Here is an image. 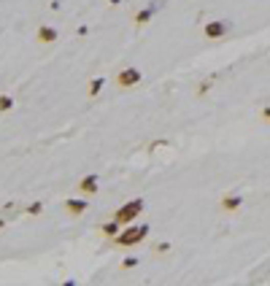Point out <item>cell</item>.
<instances>
[{
    "label": "cell",
    "instance_id": "6da1fadb",
    "mask_svg": "<svg viewBox=\"0 0 270 286\" xmlns=\"http://www.w3.org/2000/svg\"><path fill=\"white\" fill-rule=\"evenodd\" d=\"M114 237H117V246H135V243H141V241H146V237H149V227L141 224V227L124 230V232L114 235Z\"/></svg>",
    "mask_w": 270,
    "mask_h": 286
},
{
    "label": "cell",
    "instance_id": "7a4b0ae2",
    "mask_svg": "<svg viewBox=\"0 0 270 286\" xmlns=\"http://www.w3.org/2000/svg\"><path fill=\"white\" fill-rule=\"evenodd\" d=\"M143 211V200H132V203H127V205H122L117 213H114V222H117L119 227L122 224H130L135 216H138Z\"/></svg>",
    "mask_w": 270,
    "mask_h": 286
},
{
    "label": "cell",
    "instance_id": "3957f363",
    "mask_svg": "<svg viewBox=\"0 0 270 286\" xmlns=\"http://www.w3.org/2000/svg\"><path fill=\"white\" fill-rule=\"evenodd\" d=\"M230 33V22H208L206 25V30H202V35L206 38H211V41H216V38H221V35H227Z\"/></svg>",
    "mask_w": 270,
    "mask_h": 286
},
{
    "label": "cell",
    "instance_id": "277c9868",
    "mask_svg": "<svg viewBox=\"0 0 270 286\" xmlns=\"http://www.w3.org/2000/svg\"><path fill=\"white\" fill-rule=\"evenodd\" d=\"M117 84L122 89H127V87H135V84H141V70H135V68H127V70H122L117 76Z\"/></svg>",
    "mask_w": 270,
    "mask_h": 286
},
{
    "label": "cell",
    "instance_id": "5b68a950",
    "mask_svg": "<svg viewBox=\"0 0 270 286\" xmlns=\"http://www.w3.org/2000/svg\"><path fill=\"white\" fill-rule=\"evenodd\" d=\"M38 41L41 43H54L57 41V30H52V27H38Z\"/></svg>",
    "mask_w": 270,
    "mask_h": 286
},
{
    "label": "cell",
    "instance_id": "8992f818",
    "mask_svg": "<svg viewBox=\"0 0 270 286\" xmlns=\"http://www.w3.org/2000/svg\"><path fill=\"white\" fill-rule=\"evenodd\" d=\"M79 189H81V192H86V195L98 192V176H86L81 184H79Z\"/></svg>",
    "mask_w": 270,
    "mask_h": 286
},
{
    "label": "cell",
    "instance_id": "52a82bcc",
    "mask_svg": "<svg viewBox=\"0 0 270 286\" xmlns=\"http://www.w3.org/2000/svg\"><path fill=\"white\" fill-rule=\"evenodd\" d=\"M240 203H243V197H240V195H230V197L221 200V208H227V211H238Z\"/></svg>",
    "mask_w": 270,
    "mask_h": 286
},
{
    "label": "cell",
    "instance_id": "ba28073f",
    "mask_svg": "<svg viewBox=\"0 0 270 286\" xmlns=\"http://www.w3.org/2000/svg\"><path fill=\"white\" fill-rule=\"evenodd\" d=\"M65 208H68V211H71V213H84L89 205H86L84 200H68V203H65Z\"/></svg>",
    "mask_w": 270,
    "mask_h": 286
},
{
    "label": "cell",
    "instance_id": "9c48e42d",
    "mask_svg": "<svg viewBox=\"0 0 270 286\" xmlns=\"http://www.w3.org/2000/svg\"><path fill=\"white\" fill-rule=\"evenodd\" d=\"M151 14H154V6H151V8H143V11H138V14H135V25H146L149 19H151Z\"/></svg>",
    "mask_w": 270,
    "mask_h": 286
},
{
    "label": "cell",
    "instance_id": "30bf717a",
    "mask_svg": "<svg viewBox=\"0 0 270 286\" xmlns=\"http://www.w3.org/2000/svg\"><path fill=\"white\" fill-rule=\"evenodd\" d=\"M14 108V100L8 94H0V111H11Z\"/></svg>",
    "mask_w": 270,
    "mask_h": 286
},
{
    "label": "cell",
    "instance_id": "8fae6325",
    "mask_svg": "<svg viewBox=\"0 0 270 286\" xmlns=\"http://www.w3.org/2000/svg\"><path fill=\"white\" fill-rule=\"evenodd\" d=\"M100 89H103V79H92V81H89V94L95 98V94H98Z\"/></svg>",
    "mask_w": 270,
    "mask_h": 286
},
{
    "label": "cell",
    "instance_id": "7c38bea8",
    "mask_svg": "<svg viewBox=\"0 0 270 286\" xmlns=\"http://www.w3.org/2000/svg\"><path fill=\"white\" fill-rule=\"evenodd\" d=\"M117 230H119V224H117V222H111V224H105V227H103V232L108 235V237L117 235Z\"/></svg>",
    "mask_w": 270,
    "mask_h": 286
},
{
    "label": "cell",
    "instance_id": "4fadbf2b",
    "mask_svg": "<svg viewBox=\"0 0 270 286\" xmlns=\"http://www.w3.org/2000/svg\"><path fill=\"white\" fill-rule=\"evenodd\" d=\"M27 211H30V213H35V216H38V213H41V211H43V205H41V203H33L30 208H27Z\"/></svg>",
    "mask_w": 270,
    "mask_h": 286
},
{
    "label": "cell",
    "instance_id": "5bb4252c",
    "mask_svg": "<svg viewBox=\"0 0 270 286\" xmlns=\"http://www.w3.org/2000/svg\"><path fill=\"white\" fill-rule=\"evenodd\" d=\"M135 265H138V259H135V256H127V259H124V268H135Z\"/></svg>",
    "mask_w": 270,
    "mask_h": 286
},
{
    "label": "cell",
    "instance_id": "9a60e30c",
    "mask_svg": "<svg viewBox=\"0 0 270 286\" xmlns=\"http://www.w3.org/2000/svg\"><path fill=\"white\" fill-rule=\"evenodd\" d=\"M262 119H267V122H270V106H267V108H262Z\"/></svg>",
    "mask_w": 270,
    "mask_h": 286
},
{
    "label": "cell",
    "instance_id": "2e32d148",
    "mask_svg": "<svg viewBox=\"0 0 270 286\" xmlns=\"http://www.w3.org/2000/svg\"><path fill=\"white\" fill-rule=\"evenodd\" d=\"M111 3H114V6H117V3H119V0H111Z\"/></svg>",
    "mask_w": 270,
    "mask_h": 286
},
{
    "label": "cell",
    "instance_id": "e0dca14e",
    "mask_svg": "<svg viewBox=\"0 0 270 286\" xmlns=\"http://www.w3.org/2000/svg\"><path fill=\"white\" fill-rule=\"evenodd\" d=\"M3 224H6V222H3V219H0V227H3Z\"/></svg>",
    "mask_w": 270,
    "mask_h": 286
}]
</instances>
